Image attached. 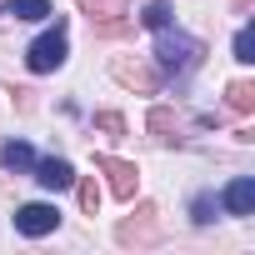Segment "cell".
<instances>
[{
  "label": "cell",
  "mask_w": 255,
  "mask_h": 255,
  "mask_svg": "<svg viewBox=\"0 0 255 255\" xmlns=\"http://www.w3.org/2000/svg\"><path fill=\"white\" fill-rule=\"evenodd\" d=\"M95 125H100L105 135H125V120H120L115 110H100V115H95Z\"/></svg>",
  "instance_id": "e0dca14e"
},
{
  "label": "cell",
  "mask_w": 255,
  "mask_h": 255,
  "mask_svg": "<svg viewBox=\"0 0 255 255\" xmlns=\"http://www.w3.org/2000/svg\"><path fill=\"white\" fill-rule=\"evenodd\" d=\"M235 60H240V65H250V60H255V30H250V25L235 35Z\"/></svg>",
  "instance_id": "9a60e30c"
},
{
  "label": "cell",
  "mask_w": 255,
  "mask_h": 255,
  "mask_svg": "<svg viewBox=\"0 0 255 255\" xmlns=\"http://www.w3.org/2000/svg\"><path fill=\"white\" fill-rule=\"evenodd\" d=\"M55 225H60V210H55V205H40V200H35V205H20V210H15V230H20V235H50Z\"/></svg>",
  "instance_id": "277c9868"
},
{
  "label": "cell",
  "mask_w": 255,
  "mask_h": 255,
  "mask_svg": "<svg viewBox=\"0 0 255 255\" xmlns=\"http://www.w3.org/2000/svg\"><path fill=\"white\" fill-rule=\"evenodd\" d=\"M225 105L240 110V115H250V110H255V85H250V80H230V85H225Z\"/></svg>",
  "instance_id": "ba28073f"
},
{
  "label": "cell",
  "mask_w": 255,
  "mask_h": 255,
  "mask_svg": "<svg viewBox=\"0 0 255 255\" xmlns=\"http://www.w3.org/2000/svg\"><path fill=\"white\" fill-rule=\"evenodd\" d=\"M65 55H70V45H65V20H55V30L40 35V40L25 50V65H30L35 75H50L55 65H65Z\"/></svg>",
  "instance_id": "6da1fadb"
},
{
  "label": "cell",
  "mask_w": 255,
  "mask_h": 255,
  "mask_svg": "<svg viewBox=\"0 0 255 255\" xmlns=\"http://www.w3.org/2000/svg\"><path fill=\"white\" fill-rule=\"evenodd\" d=\"M150 130H155L160 140H175V135H170V130H175V110H170V105H155V110H150Z\"/></svg>",
  "instance_id": "4fadbf2b"
},
{
  "label": "cell",
  "mask_w": 255,
  "mask_h": 255,
  "mask_svg": "<svg viewBox=\"0 0 255 255\" xmlns=\"http://www.w3.org/2000/svg\"><path fill=\"white\" fill-rule=\"evenodd\" d=\"M230 5H235V10H240V15H245V10H250V5H255V0H230Z\"/></svg>",
  "instance_id": "d6986e66"
},
{
  "label": "cell",
  "mask_w": 255,
  "mask_h": 255,
  "mask_svg": "<svg viewBox=\"0 0 255 255\" xmlns=\"http://www.w3.org/2000/svg\"><path fill=\"white\" fill-rule=\"evenodd\" d=\"M110 75H115L125 90H140V95H155V90H160V75L145 70V65H130V60H110Z\"/></svg>",
  "instance_id": "5b68a950"
},
{
  "label": "cell",
  "mask_w": 255,
  "mask_h": 255,
  "mask_svg": "<svg viewBox=\"0 0 255 255\" xmlns=\"http://www.w3.org/2000/svg\"><path fill=\"white\" fill-rule=\"evenodd\" d=\"M0 165H5V170H25V165H35V155H30L25 140H10L5 150H0Z\"/></svg>",
  "instance_id": "30bf717a"
},
{
  "label": "cell",
  "mask_w": 255,
  "mask_h": 255,
  "mask_svg": "<svg viewBox=\"0 0 255 255\" xmlns=\"http://www.w3.org/2000/svg\"><path fill=\"white\" fill-rule=\"evenodd\" d=\"M225 210L230 215H250L255 210V180H230L225 185Z\"/></svg>",
  "instance_id": "52a82bcc"
},
{
  "label": "cell",
  "mask_w": 255,
  "mask_h": 255,
  "mask_svg": "<svg viewBox=\"0 0 255 255\" xmlns=\"http://www.w3.org/2000/svg\"><path fill=\"white\" fill-rule=\"evenodd\" d=\"M80 10H85L90 20H95V15H100V20H120V15H125V0H80Z\"/></svg>",
  "instance_id": "8fae6325"
},
{
  "label": "cell",
  "mask_w": 255,
  "mask_h": 255,
  "mask_svg": "<svg viewBox=\"0 0 255 255\" xmlns=\"http://www.w3.org/2000/svg\"><path fill=\"white\" fill-rule=\"evenodd\" d=\"M95 170L110 175V190H115L120 200H130V195L140 190V170H135L130 160H120V155H95Z\"/></svg>",
  "instance_id": "3957f363"
},
{
  "label": "cell",
  "mask_w": 255,
  "mask_h": 255,
  "mask_svg": "<svg viewBox=\"0 0 255 255\" xmlns=\"http://www.w3.org/2000/svg\"><path fill=\"white\" fill-rule=\"evenodd\" d=\"M155 55H160V65L165 70H185V65H195L200 60V45L190 40V35H180V30H160V45H155Z\"/></svg>",
  "instance_id": "7a4b0ae2"
},
{
  "label": "cell",
  "mask_w": 255,
  "mask_h": 255,
  "mask_svg": "<svg viewBox=\"0 0 255 255\" xmlns=\"http://www.w3.org/2000/svg\"><path fill=\"white\" fill-rule=\"evenodd\" d=\"M210 210H215V205H210V195H200V200H195V220H200V225H210V220H215Z\"/></svg>",
  "instance_id": "ac0fdd59"
},
{
  "label": "cell",
  "mask_w": 255,
  "mask_h": 255,
  "mask_svg": "<svg viewBox=\"0 0 255 255\" xmlns=\"http://www.w3.org/2000/svg\"><path fill=\"white\" fill-rule=\"evenodd\" d=\"M140 20H145L150 30H165V25L175 20V10L165 5V0H150V5H145V15H140Z\"/></svg>",
  "instance_id": "5bb4252c"
},
{
  "label": "cell",
  "mask_w": 255,
  "mask_h": 255,
  "mask_svg": "<svg viewBox=\"0 0 255 255\" xmlns=\"http://www.w3.org/2000/svg\"><path fill=\"white\" fill-rule=\"evenodd\" d=\"M80 210H85V215L100 210V185H95V180H80Z\"/></svg>",
  "instance_id": "2e32d148"
},
{
  "label": "cell",
  "mask_w": 255,
  "mask_h": 255,
  "mask_svg": "<svg viewBox=\"0 0 255 255\" xmlns=\"http://www.w3.org/2000/svg\"><path fill=\"white\" fill-rule=\"evenodd\" d=\"M150 215H155V205H140V225H135V220H125V225H120V230H115V235H120V240H125V245H130V240H150V235H155V230H150V225H145V220H150Z\"/></svg>",
  "instance_id": "9c48e42d"
},
{
  "label": "cell",
  "mask_w": 255,
  "mask_h": 255,
  "mask_svg": "<svg viewBox=\"0 0 255 255\" xmlns=\"http://www.w3.org/2000/svg\"><path fill=\"white\" fill-rule=\"evenodd\" d=\"M35 180H40L45 190H70V185H75V170H70L65 160H35Z\"/></svg>",
  "instance_id": "8992f818"
},
{
  "label": "cell",
  "mask_w": 255,
  "mask_h": 255,
  "mask_svg": "<svg viewBox=\"0 0 255 255\" xmlns=\"http://www.w3.org/2000/svg\"><path fill=\"white\" fill-rule=\"evenodd\" d=\"M10 15L15 20H45L55 10H50V0H10Z\"/></svg>",
  "instance_id": "7c38bea8"
}]
</instances>
